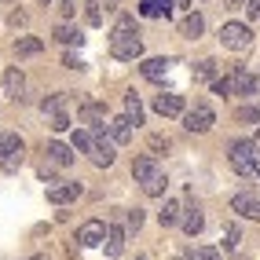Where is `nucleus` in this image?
Here are the masks:
<instances>
[{"label":"nucleus","mask_w":260,"mask_h":260,"mask_svg":"<svg viewBox=\"0 0 260 260\" xmlns=\"http://www.w3.org/2000/svg\"><path fill=\"white\" fill-rule=\"evenodd\" d=\"M84 19H88V26H103V11H99V0H84Z\"/></svg>","instance_id":"nucleus-28"},{"label":"nucleus","mask_w":260,"mask_h":260,"mask_svg":"<svg viewBox=\"0 0 260 260\" xmlns=\"http://www.w3.org/2000/svg\"><path fill=\"white\" fill-rule=\"evenodd\" d=\"M220 44L228 51H246L253 44V29L246 22H223L220 26Z\"/></svg>","instance_id":"nucleus-3"},{"label":"nucleus","mask_w":260,"mask_h":260,"mask_svg":"<svg viewBox=\"0 0 260 260\" xmlns=\"http://www.w3.org/2000/svg\"><path fill=\"white\" fill-rule=\"evenodd\" d=\"M103 249H107V256H121V253H125V231H121L117 223H110V228H107Z\"/></svg>","instance_id":"nucleus-16"},{"label":"nucleus","mask_w":260,"mask_h":260,"mask_svg":"<svg viewBox=\"0 0 260 260\" xmlns=\"http://www.w3.org/2000/svg\"><path fill=\"white\" fill-rule=\"evenodd\" d=\"M66 128H70V117H66L62 110H59V114H51V132H66Z\"/></svg>","instance_id":"nucleus-36"},{"label":"nucleus","mask_w":260,"mask_h":260,"mask_svg":"<svg viewBox=\"0 0 260 260\" xmlns=\"http://www.w3.org/2000/svg\"><path fill=\"white\" fill-rule=\"evenodd\" d=\"M110 55L114 59H140L143 55V41H140V29H136V19H121L110 33Z\"/></svg>","instance_id":"nucleus-1"},{"label":"nucleus","mask_w":260,"mask_h":260,"mask_svg":"<svg viewBox=\"0 0 260 260\" xmlns=\"http://www.w3.org/2000/svg\"><path fill=\"white\" fill-rule=\"evenodd\" d=\"M59 11H62V19H74L77 15V0H59Z\"/></svg>","instance_id":"nucleus-37"},{"label":"nucleus","mask_w":260,"mask_h":260,"mask_svg":"<svg viewBox=\"0 0 260 260\" xmlns=\"http://www.w3.org/2000/svg\"><path fill=\"white\" fill-rule=\"evenodd\" d=\"M132 176H136V183H150V180H158L161 176V169H158V161H154V154H143V158H136V165H132Z\"/></svg>","instance_id":"nucleus-7"},{"label":"nucleus","mask_w":260,"mask_h":260,"mask_svg":"<svg viewBox=\"0 0 260 260\" xmlns=\"http://www.w3.org/2000/svg\"><path fill=\"white\" fill-rule=\"evenodd\" d=\"M29 260H44V256H29Z\"/></svg>","instance_id":"nucleus-43"},{"label":"nucleus","mask_w":260,"mask_h":260,"mask_svg":"<svg viewBox=\"0 0 260 260\" xmlns=\"http://www.w3.org/2000/svg\"><path fill=\"white\" fill-rule=\"evenodd\" d=\"M169 66H172L169 59H147V62L140 66V74H143L147 81H161V77L169 74Z\"/></svg>","instance_id":"nucleus-18"},{"label":"nucleus","mask_w":260,"mask_h":260,"mask_svg":"<svg viewBox=\"0 0 260 260\" xmlns=\"http://www.w3.org/2000/svg\"><path fill=\"white\" fill-rule=\"evenodd\" d=\"M231 213L246 216V220H260V202L249 198V194H235V198H231Z\"/></svg>","instance_id":"nucleus-12"},{"label":"nucleus","mask_w":260,"mask_h":260,"mask_svg":"<svg viewBox=\"0 0 260 260\" xmlns=\"http://www.w3.org/2000/svg\"><path fill=\"white\" fill-rule=\"evenodd\" d=\"M187 260H223V253H220V249H213V246H202V249H190V253H187Z\"/></svg>","instance_id":"nucleus-29"},{"label":"nucleus","mask_w":260,"mask_h":260,"mask_svg":"<svg viewBox=\"0 0 260 260\" xmlns=\"http://www.w3.org/2000/svg\"><path fill=\"white\" fill-rule=\"evenodd\" d=\"M88 158L99 165V169H107V165H114V140H107V136H95V143H92V150H88Z\"/></svg>","instance_id":"nucleus-8"},{"label":"nucleus","mask_w":260,"mask_h":260,"mask_svg":"<svg viewBox=\"0 0 260 260\" xmlns=\"http://www.w3.org/2000/svg\"><path fill=\"white\" fill-rule=\"evenodd\" d=\"M190 77H194L198 84H202V81H216V77H213V62H209V59H205V62H198L194 70H190Z\"/></svg>","instance_id":"nucleus-30"},{"label":"nucleus","mask_w":260,"mask_h":260,"mask_svg":"<svg viewBox=\"0 0 260 260\" xmlns=\"http://www.w3.org/2000/svg\"><path fill=\"white\" fill-rule=\"evenodd\" d=\"M81 121H84V125H95V128H107L110 125L103 103H84V107H81Z\"/></svg>","instance_id":"nucleus-11"},{"label":"nucleus","mask_w":260,"mask_h":260,"mask_svg":"<svg viewBox=\"0 0 260 260\" xmlns=\"http://www.w3.org/2000/svg\"><path fill=\"white\" fill-rule=\"evenodd\" d=\"M62 103H66V95H51V99L41 103V110H44V114H59V110H62Z\"/></svg>","instance_id":"nucleus-31"},{"label":"nucleus","mask_w":260,"mask_h":260,"mask_svg":"<svg viewBox=\"0 0 260 260\" xmlns=\"http://www.w3.org/2000/svg\"><path fill=\"white\" fill-rule=\"evenodd\" d=\"M55 41H59V44H81L84 37H81V33H77L74 26H66V22H59V26H55Z\"/></svg>","instance_id":"nucleus-25"},{"label":"nucleus","mask_w":260,"mask_h":260,"mask_svg":"<svg viewBox=\"0 0 260 260\" xmlns=\"http://www.w3.org/2000/svg\"><path fill=\"white\" fill-rule=\"evenodd\" d=\"M92 143H95V136H92L88 128H77V132H74V150H84V154H88Z\"/></svg>","instance_id":"nucleus-26"},{"label":"nucleus","mask_w":260,"mask_h":260,"mask_svg":"<svg viewBox=\"0 0 260 260\" xmlns=\"http://www.w3.org/2000/svg\"><path fill=\"white\" fill-rule=\"evenodd\" d=\"M180 213H183V209H180V202H165V209L158 213V220H161V228H176V223L183 220Z\"/></svg>","instance_id":"nucleus-21"},{"label":"nucleus","mask_w":260,"mask_h":260,"mask_svg":"<svg viewBox=\"0 0 260 260\" xmlns=\"http://www.w3.org/2000/svg\"><path fill=\"white\" fill-rule=\"evenodd\" d=\"M202 29H205V19H202V15H194V11L180 22V33H183V37H198Z\"/></svg>","instance_id":"nucleus-23"},{"label":"nucleus","mask_w":260,"mask_h":260,"mask_svg":"<svg viewBox=\"0 0 260 260\" xmlns=\"http://www.w3.org/2000/svg\"><path fill=\"white\" fill-rule=\"evenodd\" d=\"M238 238H242V231H238L235 223H231V228L223 231V249H235V246H238Z\"/></svg>","instance_id":"nucleus-35"},{"label":"nucleus","mask_w":260,"mask_h":260,"mask_svg":"<svg viewBox=\"0 0 260 260\" xmlns=\"http://www.w3.org/2000/svg\"><path fill=\"white\" fill-rule=\"evenodd\" d=\"M154 110L161 117H183V95H172V92L154 95Z\"/></svg>","instance_id":"nucleus-9"},{"label":"nucleus","mask_w":260,"mask_h":260,"mask_svg":"<svg viewBox=\"0 0 260 260\" xmlns=\"http://www.w3.org/2000/svg\"><path fill=\"white\" fill-rule=\"evenodd\" d=\"M231 88H235V95H256L260 92V77L249 74V70H235L231 74Z\"/></svg>","instance_id":"nucleus-10"},{"label":"nucleus","mask_w":260,"mask_h":260,"mask_svg":"<svg viewBox=\"0 0 260 260\" xmlns=\"http://www.w3.org/2000/svg\"><path fill=\"white\" fill-rule=\"evenodd\" d=\"M231 169L238 176L260 183V143L256 140H235L231 143Z\"/></svg>","instance_id":"nucleus-2"},{"label":"nucleus","mask_w":260,"mask_h":260,"mask_svg":"<svg viewBox=\"0 0 260 260\" xmlns=\"http://www.w3.org/2000/svg\"><path fill=\"white\" fill-rule=\"evenodd\" d=\"M140 260H143V256H140Z\"/></svg>","instance_id":"nucleus-47"},{"label":"nucleus","mask_w":260,"mask_h":260,"mask_svg":"<svg viewBox=\"0 0 260 260\" xmlns=\"http://www.w3.org/2000/svg\"><path fill=\"white\" fill-rule=\"evenodd\" d=\"M165 183H169V180H165V172H161V176H158V180H150L143 190H147L150 198H158V194H165Z\"/></svg>","instance_id":"nucleus-32"},{"label":"nucleus","mask_w":260,"mask_h":260,"mask_svg":"<svg viewBox=\"0 0 260 260\" xmlns=\"http://www.w3.org/2000/svg\"><path fill=\"white\" fill-rule=\"evenodd\" d=\"M81 194V183H55V187H48V202L51 205H66V202H74Z\"/></svg>","instance_id":"nucleus-13"},{"label":"nucleus","mask_w":260,"mask_h":260,"mask_svg":"<svg viewBox=\"0 0 260 260\" xmlns=\"http://www.w3.org/2000/svg\"><path fill=\"white\" fill-rule=\"evenodd\" d=\"M107 132H110L114 143H128V140H132V117H128V114H125V117H110Z\"/></svg>","instance_id":"nucleus-15"},{"label":"nucleus","mask_w":260,"mask_h":260,"mask_svg":"<svg viewBox=\"0 0 260 260\" xmlns=\"http://www.w3.org/2000/svg\"><path fill=\"white\" fill-rule=\"evenodd\" d=\"M256 143H260V132H256Z\"/></svg>","instance_id":"nucleus-44"},{"label":"nucleus","mask_w":260,"mask_h":260,"mask_svg":"<svg viewBox=\"0 0 260 260\" xmlns=\"http://www.w3.org/2000/svg\"><path fill=\"white\" fill-rule=\"evenodd\" d=\"M41 48H44V44H41L37 37H19V41H15V55L26 59V55H37Z\"/></svg>","instance_id":"nucleus-24"},{"label":"nucleus","mask_w":260,"mask_h":260,"mask_svg":"<svg viewBox=\"0 0 260 260\" xmlns=\"http://www.w3.org/2000/svg\"><path fill=\"white\" fill-rule=\"evenodd\" d=\"M223 4H228V8H238V4H246V0H223Z\"/></svg>","instance_id":"nucleus-41"},{"label":"nucleus","mask_w":260,"mask_h":260,"mask_svg":"<svg viewBox=\"0 0 260 260\" xmlns=\"http://www.w3.org/2000/svg\"><path fill=\"white\" fill-rule=\"evenodd\" d=\"M150 150H169V140H165V136H154V140H150Z\"/></svg>","instance_id":"nucleus-38"},{"label":"nucleus","mask_w":260,"mask_h":260,"mask_svg":"<svg viewBox=\"0 0 260 260\" xmlns=\"http://www.w3.org/2000/svg\"><path fill=\"white\" fill-rule=\"evenodd\" d=\"M48 161H51V165H70V161H74V147H66V143H48Z\"/></svg>","instance_id":"nucleus-20"},{"label":"nucleus","mask_w":260,"mask_h":260,"mask_svg":"<svg viewBox=\"0 0 260 260\" xmlns=\"http://www.w3.org/2000/svg\"><path fill=\"white\" fill-rule=\"evenodd\" d=\"M180 223H183V235H187V238H194V235H202V228H205V216H202L198 209H187Z\"/></svg>","instance_id":"nucleus-19"},{"label":"nucleus","mask_w":260,"mask_h":260,"mask_svg":"<svg viewBox=\"0 0 260 260\" xmlns=\"http://www.w3.org/2000/svg\"><path fill=\"white\" fill-rule=\"evenodd\" d=\"M246 4H249V8H246L249 19H260V0H246Z\"/></svg>","instance_id":"nucleus-40"},{"label":"nucleus","mask_w":260,"mask_h":260,"mask_svg":"<svg viewBox=\"0 0 260 260\" xmlns=\"http://www.w3.org/2000/svg\"><path fill=\"white\" fill-rule=\"evenodd\" d=\"M213 92H216V95H235L231 77H216V81H213Z\"/></svg>","instance_id":"nucleus-33"},{"label":"nucleus","mask_w":260,"mask_h":260,"mask_svg":"<svg viewBox=\"0 0 260 260\" xmlns=\"http://www.w3.org/2000/svg\"><path fill=\"white\" fill-rule=\"evenodd\" d=\"M235 117H238V121H246V125H260V103H249V107H242Z\"/></svg>","instance_id":"nucleus-27"},{"label":"nucleus","mask_w":260,"mask_h":260,"mask_svg":"<svg viewBox=\"0 0 260 260\" xmlns=\"http://www.w3.org/2000/svg\"><path fill=\"white\" fill-rule=\"evenodd\" d=\"M0 140H4V136H0Z\"/></svg>","instance_id":"nucleus-46"},{"label":"nucleus","mask_w":260,"mask_h":260,"mask_svg":"<svg viewBox=\"0 0 260 260\" xmlns=\"http://www.w3.org/2000/svg\"><path fill=\"white\" fill-rule=\"evenodd\" d=\"M41 4H48V0H41Z\"/></svg>","instance_id":"nucleus-45"},{"label":"nucleus","mask_w":260,"mask_h":260,"mask_svg":"<svg viewBox=\"0 0 260 260\" xmlns=\"http://www.w3.org/2000/svg\"><path fill=\"white\" fill-rule=\"evenodd\" d=\"M140 15L143 19H169L172 0H140Z\"/></svg>","instance_id":"nucleus-14"},{"label":"nucleus","mask_w":260,"mask_h":260,"mask_svg":"<svg viewBox=\"0 0 260 260\" xmlns=\"http://www.w3.org/2000/svg\"><path fill=\"white\" fill-rule=\"evenodd\" d=\"M103 238H107L103 220H88V223H81V231H77V246L92 249V246H103Z\"/></svg>","instance_id":"nucleus-6"},{"label":"nucleus","mask_w":260,"mask_h":260,"mask_svg":"<svg viewBox=\"0 0 260 260\" xmlns=\"http://www.w3.org/2000/svg\"><path fill=\"white\" fill-rule=\"evenodd\" d=\"M22 70H19V66H11V70L4 74V95L8 99H22Z\"/></svg>","instance_id":"nucleus-17"},{"label":"nucleus","mask_w":260,"mask_h":260,"mask_svg":"<svg viewBox=\"0 0 260 260\" xmlns=\"http://www.w3.org/2000/svg\"><path fill=\"white\" fill-rule=\"evenodd\" d=\"M125 114L132 117V125H143V103H140V95H136V92L125 95Z\"/></svg>","instance_id":"nucleus-22"},{"label":"nucleus","mask_w":260,"mask_h":260,"mask_svg":"<svg viewBox=\"0 0 260 260\" xmlns=\"http://www.w3.org/2000/svg\"><path fill=\"white\" fill-rule=\"evenodd\" d=\"M176 4H180V8H190V0H176Z\"/></svg>","instance_id":"nucleus-42"},{"label":"nucleus","mask_w":260,"mask_h":260,"mask_svg":"<svg viewBox=\"0 0 260 260\" xmlns=\"http://www.w3.org/2000/svg\"><path fill=\"white\" fill-rule=\"evenodd\" d=\"M62 66H70V70H81V66H84V62H81L77 55H62Z\"/></svg>","instance_id":"nucleus-39"},{"label":"nucleus","mask_w":260,"mask_h":260,"mask_svg":"<svg viewBox=\"0 0 260 260\" xmlns=\"http://www.w3.org/2000/svg\"><path fill=\"white\" fill-rule=\"evenodd\" d=\"M213 125H216V114L205 107V103H198L194 110L183 114V128H187V132H198V136H202V132H209Z\"/></svg>","instance_id":"nucleus-5"},{"label":"nucleus","mask_w":260,"mask_h":260,"mask_svg":"<svg viewBox=\"0 0 260 260\" xmlns=\"http://www.w3.org/2000/svg\"><path fill=\"white\" fill-rule=\"evenodd\" d=\"M22 158H26V143L19 140V136H4V140H0V169L4 172H15L22 165Z\"/></svg>","instance_id":"nucleus-4"},{"label":"nucleus","mask_w":260,"mask_h":260,"mask_svg":"<svg viewBox=\"0 0 260 260\" xmlns=\"http://www.w3.org/2000/svg\"><path fill=\"white\" fill-rule=\"evenodd\" d=\"M125 220H128V231H140L143 228V209H128Z\"/></svg>","instance_id":"nucleus-34"}]
</instances>
